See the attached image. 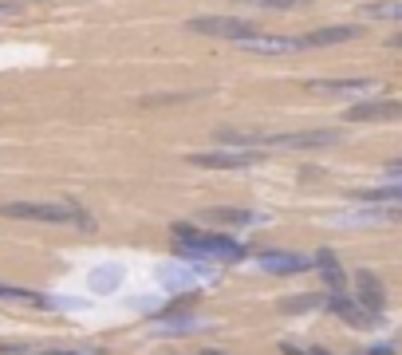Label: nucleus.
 I'll return each mask as SVG.
<instances>
[{"label":"nucleus","instance_id":"obj_1","mask_svg":"<svg viewBox=\"0 0 402 355\" xmlns=\"http://www.w3.org/2000/svg\"><path fill=\"white\" fill-rule=\"evenodd\" d=\"M174 241H178V253L190 261H209V265H237V261L249 257V249L241 241H233L225 233H209L197 229V225H174Z\"/></svg>","mask_w":402,"mask_h":355},{"label":"nucleus","instance_id":"obj_2","mask_svg":"<svg viewBox=\"0 0 402 355\" xmlns=\"http://www.w3.org/2000/svg\"><path fill=\"white\" fill-rule=\"evenodd\" d=\"M340 131H292V135H265V131H217V142L225 147H241V150H256V147H304V150H316V147H335L340 142Z\"/></svg>","mask_w":402,"mask_h":355},{"label":"nucleus","instance_id":"obj_3","mask_svg":"<svg viewBox=\"0 0 402 355\" xmlns=\"http://www.w3.org/2000/svg\"><path fill=\"white\" fill-rule=\"evenodd\" d=\"M0 213L16 221H48V225H83V229L95 225L91 217H75L79 209L56 206V201H8V206H0Z\"/></svg>","mask_w":402,"mask_h":355},{"label":"nucleus","instance_id":"obj_4","mask_svg":"<svg viewBox=\"0 0 402 355\" xmlns=\"http://www.w3.org/2000/svg\"><path fill=\"white\" fill-rule=\"evenodd\" d=\"M265 158L260 150H197L190 154L194 166H206V170H244V166H256V162Z\"/></svg>","mask_w":402,"mask_h":355},{"label":"nucleus","instance_id":"obj_5","mask_svg":"<svg viewBox=\"0 0 402 355\" xmlns=\"http://www.w3.org/2000/svg\"><path fill=\"white\" fill-rule=\"evenodd\" d=\"M241 51H249V56H288V51L300 48V40L296 36H265V32H244V36L233 40Z\"/></svg>","mask_w":402,"mask_h":355},{"label":"nucleus","instance_id":"obj_6","mask_svg":"<svg viewBox=\"0 0 402 355\" xmlns=\"http://www.w3.org/2000/svg\"><path fill=\"white\" fill-rule=\"evenodd\" d=\"M185 28H190V32H197V36L237 40V36H244V32H253L256 24H249V20H237V16H194Z\"/></svg>","mask_w":402,"mask_h":355},{"label":"nucleus","instance_id":"obj_7","mask_svg":"<svg viewBox=\"0 0 402 355\" xmlns=\"http://www.w3.org/2000/svg\"><path fill=\"white\" fill-rule=\"evenodd\" d=\"M355 292H359V300H355L359 308L375 312V316H383V312H387V288H383V281H378L371 269H359V272H355Z\"/></svg>","mask_w":402,"mask_h":355},{"label":"nucleus","instance_id":"obj_8","mask_svg":"<svg viewBox=\"0 0 402 355\" xmlns=\"http://www.w3.org/2000/svg\"><path fill=\"white\" fill-rule=\"evenodd\" d=\"M399 115H402L399 99H367V103H355L347 110L351 123H387V119H399Z\"/></svg>","mask_w":402,"mask_h":355},{"label":"nucleus","instance_id":"obj_9","mask_svg":"<svg viewBox=\"0 0 402 355\" xmlns=\"http://www.w3.org/2000/svg\"><path fill=\"white\" fill-rule=\"evenodd\" d=\"M256 265H260L265 272H280V276H288V272L312 269V257H300V253H280V249H265V253H256Z\"/></svg>","mask_w":402,"mask_h":355},{"label":"nucleus","instance_id":"obj_10","mask_svg":"<svg viewBox=\"0 0 402 355\" xmlns=\"http://www.w3.org/2000/svg\"><path fill=\"white\" fill-rule=\"evenodd\" d=\"M355 36H363L359 24H335V28H316V32L296 36V40H300V48H328V44H347Z\"/></svg>","mask_w":402,"mask_h":355},{"label":"nucleus","instance_id":"obj_11","mask_svg":"<svg viewBox=\"0 0 402 355\" xmlns=\"http://www.w3.org/2000/svg\"><path fill=\"white\" fill-rule=\"evenodd\" d=\"M328 308L335 312V316H343L347 324H355V328H371V324H378L375 312H367V308H359L355 300H347L343 292H331L328 296Z\"/></svg>","mask_w":402,"mask_h":355},{"label":"nucleus","instance_id":"obj_12","mask_svg":"<svg viewBox=\"0 0 402 355\" xmlns=\"http://www.w3.org/2000/svg\"><path fill=\"white\" fill-rule=\"evenodd\" d=\"M0 300H8V304H28V308H56V304H67V300L44 296V292H36V288H20V284H4V281H0Z\"/></svg>","mask_w":402,"mask_h":355},{"label":"nucleus","instance_id":"obj_13","mask_svg":"<svg viewBox=\"0 0 402 355\" xmlns=\"http://www.w3.org/2000/svg\"><path fill=\"white\" fill-rule=\"evenodd\" d=\"M312 265L324 272V284H328L331 292H343V288H347V272L340 269V261H335V253H331V249H319L316 257H312Z\"/></svg>","mask_w":402,"mask_h":355},{"label":"nucleus","instance_id":"obj_14","mask_svg":"<svg viewBox=\"0 0 402 355\" xmlns=\"http://www.w3.org/2000/svg\"><path fill=\"white\" fill-rule=\"evenodd\" d=\"M166 288H194L201 276H209V269H190V265H162L158 269Z\"/></svg>","mask_w":402,"mask_h":355},{"label":"nucleus","instance_id":"obj_15","mask_svg":"<svg viewBox=\"0 0 402 355\" xmlns=\"http://www.w3.org/2000/svg\"><path fill=\"white\" fill-rule=\"evenodd\" d=\"M316 91H331V95H371L375 91V79H316Z\"/></svg>","mask_w":402,"mask_h":355},{"label":"nucleus","instance_id":"obj_16","mask_svg":"<svg viewBox=\"0 0 402 355\" xmlns=\"http://www.w3.org/2000/svg\"><path fill=\"white\" fill-rule=\"evenodd\" d=\"M209 221H217V225H265V213H253V209H209Z\"/></svg>","mask_w":402,"mask_h":355},{"label":"nucleus","instance_id":"obj_17","mask_svg":"<svg viewBox=\"0 0 402 355\" xmlns=\"http://www.w3.org/2000/svg\"><path fill=\"white\" fill-rule=\"evenodd\" d=\"M363 16H371V20H390V24H399L402 20V4L399 0H375V4H367Z\"/></svg>","mask_w":402,"mask_h":355},{"label":"nucleus","instance_id":"obj_18","mask_svg":"<svg viewBox=\"0 0 402 355\" xmlns=\"http://www.w3.org/2000/svg\"><path fill=\"white\" fill-rule=\"evenodd\" d=\"M119 281H122L119 265H103V269H95V276H91V288H95V292H110V288H119Z\"/></svg>","mask_w":402,"mask_h":355},{"label":"nucleus","instance_id":"obj_19","mask_svg":"<svg viewBox=\"0 0 402 355\" xmlns=\"http://www.w3.org/2000/svg\"><path fill=\"white\" fill-rule=\"evenodd\" d=\"M363 201H399L402 197V185L399 182H390V185H383V190H363Z\"/></svg>","mask_w":402,"mask_h":355},{"label":"nucleus","instance_id":"obj_20","mask_svg":"<svg viewBox=\"0 0 402 355\" xmlns=\"http://www.w3.org/2000/svg\"><path fill=\"white\" fill-rule=\"evenodd\" d=\"M324 304V296H288V300H284V308H288V312H308V308H319Z\"/></svg>","mask_w":402,"mask_h":355},{"label":"nucleus","instance_id":"obj_21","mask_svg":"<svg viewBox=\"0 0 402 355\" xmlns=\"http://www.w3.org/2000/svg\"><path fill=\"white\" fill-rule=\"evenodd\" d=\"M36 355H103L99 347H40Z\"/></svg>","mask_w":402,"mask_h":355},{"label":"nucleus","instance_id":"obj_22","mask_svg":"<svg viewBox=\"0 0 402 355\" xmlns=\"http://www.w3.org/2000/svg\"><path fill=\"white\" fill-rule=\"evenodd\" d=\"M244 4H256V8H304L308 0H244Z\"/></svg>","mask_w":402,"mask_h":355},{"label":"nucleus","instance_id":"obj_23","mask_svg":"<svg viewBox=\"0 0 402 355\" xmlns=\"http://www.w3.org/2000/svg\"><path fill=\"white\" fill-rule=\"evenodd\" d=\"M16 13H20V4H0V24H4V20H12Z\"/></svg>","mask_w":402,"mask_h":355},{"label":"nucleus","instance_id":"obj_24","mask_svg":"<svg viewBox=\"0 0 402 355\" xmlns=\"http://www.w3.org/2000/svg\"><path fill=\"white\" fill-rule=\"evenodd\" d=\"M280 352L284 355H312V352H304V347H296V343H280Z\"/></svg>","mask_w":402,"mask_h":355},{"label":"nucleus","instance_id":"obj_25","mask_svg":"<svg viewBox=\"0 0 402 355\" xmlns=\"http://www.w3.org/2000/svg\"><path fill=\"white\" fill-rule=\"evenodd\" d=\"M367 355H394V347H390V343H375Z\"/></svg>","mask_w":402,"mask_h":355},{"label":"nucleus","instance_id":"obj_26","mask_svg":"<svg viewBox=\"0 0 402 355\" xmlns=\"http://www.w3.org/2000/svg\"><path fill=\"white\" fill-rule=\"evenodd\" d=\"M0 4H24V0H0Z\"/></svg>","mask_w":402,"mask_h":355}]
</instances>
